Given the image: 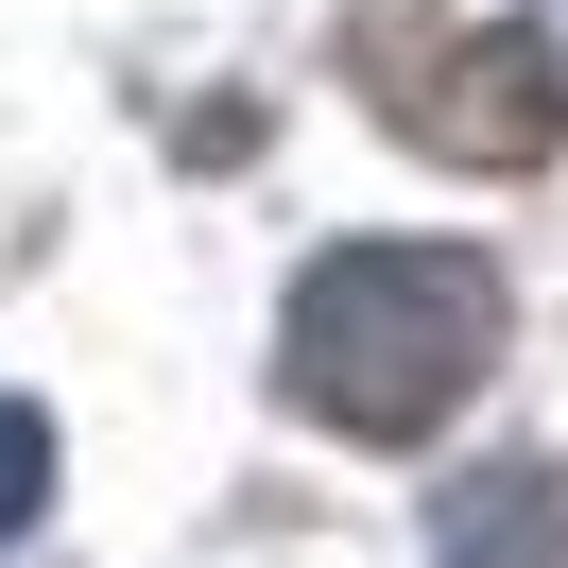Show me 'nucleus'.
Listing matches in <instances>:
<instances>
[{
    "label": "nucleus",
    "instance_id": "obj_3",
    "mask_svg": "<svg viewBox=\"0 0 568 568\" xmlns=\"http://www.w3.org/2000/svg\"><path fill=\"white\" fill-rule=\"evenodd\" d=\"M448 551H465V568H568V483H551V465H517V483L448 499Z\"/></svg>",
    "mask_w": 568,
    "mask_h": 568
},
{
    "label": "nucleus",
    "instance_id": "obj_2",
    "mask_svg": "<svg viewBox=\"0 0 568 568\" xmlns=\"http://www.w3.org/2000/svg\"><path fill=\"white\" fill-rule=\"evenodd\" d=\"M362 70H379L396 139L465 155V173H534V155L568 139V52L551 36H414V18H379Z\"/></svg>",
    "mask_w": 568,
    "mask_h": 568
},
{
    "label": "nucleus",
    "instance_id": "obj_1",
    "mask_svg": "<svg viewBox=\"0 0 568 568\" xmlns=\"http://www.w3.org/2000/svg\"><path fill=\"white\" fill-rule=\"evenodd\" d=\"M499 345V293L483 258H430V242H362L293 293V396L327 430H430Z\"/></svg>",
    "mask_w": 568,
    "mask_h": 568
}]
</instances>
